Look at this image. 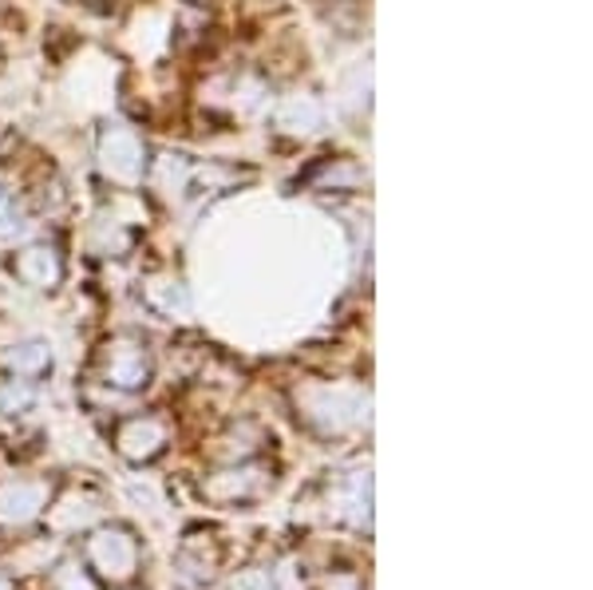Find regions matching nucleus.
<instances>
[{"instance_id": "obj_1", "label": "nucleus", "mask_w": 593, "mask_h": 590, "mask_svg": "<svg viewBox=\"0 0 593 590\" xmlns=\"http://www.w3.org/2000/svg\"><path fill=\"white\" fill-rule=\"evenodd\" d=\"M139 159H143V151H139L131 131H111V136L103 139V163H108V171H115L119 179H135V174L143 171Z\"/></svg>"}]
</instances>
